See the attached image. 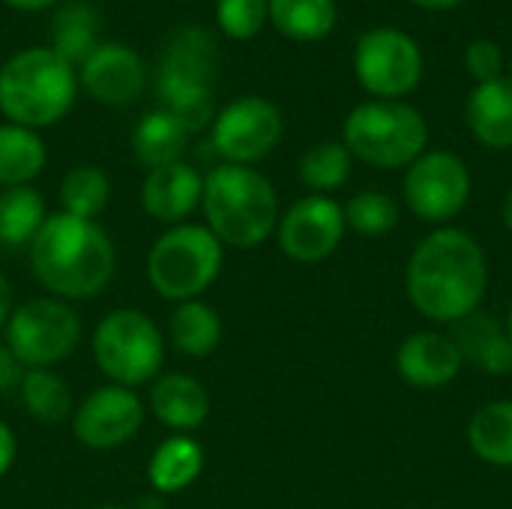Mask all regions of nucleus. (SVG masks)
I'll return each mask as SVG.
<instances>
[{
	"label": "nucleus",
	"instance_id": "obj_1",
	"mask_svg": "<svg viewBox=\"0 0 512 509\" xmlns=\"http://www.w3.org/2000/svg\"><path fill=\"white\" fill-rule=\"evenodd\" d=\"M405 288L420 315L435 324H456L477 312L486 297V252L471 234L459 228H438L411 252Z\"/></svg>",
	"mask_w": 512,
	"mask_h": 509
},
{
	"label": "nucleus",
	"instance_id": "obj_2",
	"mask_svg": "<svg viewBox=\"0 0 512 509\" xmlns=\"http://www.w3.org/2000/svg\"><path fill=\"white\" fill-rule=\"evenodd\" d=\"M114 243L90 219L51 213L30 243L36 279L57 300H87L114 276Z\"/></svg>",
	"mask_w": 512,
	"mask_h": 509
},
{
	"label": "nucleus",
	"instance_id": "obj_3",
	"mask_svg": "<svg viewBox=\"0 0 512 509\" xmlns=\"http://www.w3.org/2000/svg\"><path fill=\"white\" fill-rule=\"evenodd\" d=\"M201 207L216 240L234 249L261 246L279 225L276 189L252 165H216L204 177Z\"/></svg>",
	"mask_w": 512,
	"mask_h": 509
},
{
	"label": "nucleus",
	"instance_id": "obj_4",
	"mask_svg": "<svg viewBox=\"0 0 512 509\" xmlns=\"http://www.w3.org/2000/svg\"><path fill=\"white\" fill-rule=\"evenodd\" d=\"M78 96L75 66L48 45L12 54L0 66V111L24 129H45L72 111Z\"/></svg>",
	"mask_w": 512,
	"mask_h": 509
},
{
	"label": "nucleus",
	"instance_id": "obj_5",
	"mask_svg": "<svg viewBox=\"0 0 512 509\" xmlns=\"http://www.w3.org/2000/svg\"><path fill=\"white\" fill-rule=\"evenodd\" d=\"M345 147L372 168H408L426 153L429 123L402 99H372L345 117Z\"/></svg>",
	"mask_w": 512,
	"mask_h": 509
},
{
	"label": "nucleus",
	"instance_id": "obj_6",
	"mask_svg": "<svg viewBox=\"0 0 512 509\" xmlns=\"http://www.w3.org/2000/svg\"><path fill=\"white\" fill-rule=\"evenodd\" d=\"M213 72H216V45L207 30L186 27L180 30L162 57L159 69V99L189 132H201L213 123Z\"/></svg>",
	"mask_w": 512,
	"mask_h": 509
},
{
	"label": "nucleus",
	"instance_id": "obj_7",
	"mask_svg": "<svg viewBox=\"0 0 512 509\" xmlns=\"http://www.w3.org/2000/svg\"><path fill=\"white\" fill-rule=\"evenodd\" d=\"M222 273V243L207 225H171L150 249L147 276L165 300H198Z\"/></svg>",
	"mask_w": 512,
	"mask_h": 509
},
{
	"label": "nucleus",
	"instance_id": "obj_8",
	"mask_svg": "<svg viewBox=\"0 0 512 509\" xmlns=\"http://www.w3.org/2000/svg\"><path fill=\"white\" fill-rule=\"evenodd\" d=\"M99 369L120 387H141L162 372L165 339L159 327L138 309L108 312L93 333Z\"/></svg>",
	"mask_w": 512,
	"mask_h": 509
},
{
	"label": "nucleus",
	"instance_id": "obj_9",
	"mask_svg": "<svg viewBox=\"0 0 512 509\" xmlns=\"http://www.w3.org/2000/svg\"><path fill=\"white\" fill-rule=\"evenodd\" d=\"M81 339V321L57 297L21 303L6 321V345L27 369H51L63 363Z\"/></svg>",
	"mask_w": 512,
	"mask_h": 509
},
{
	"label": "nucleus",
	"instance_id": "obj_10",
	"mask_svg": "<svg viewBox=\"0 0 512 509\" xmlns=\"http://www.w3.org/2000/svg\"><path fill=\"white\" fill-rule=\"evenodd\" d=\"M354 75L375 99H402L423 78L420 45L396 27H375L357 39Z\"/></svg>",
	"mask_w": 512,
	"mask_h": 509
},
{
	"label": "nucleus",
	"instance_id": "obj_11",
	"mask_svg": "<svg viewBox=\"0 0 512 509\" xmlns=\"http://www.w3.org/2000/svg\"><path fill=\"white\" fill-rule=\"evenodd\" d=\"M402 192L417 219L444 225L465 210L471 198V171L450 150H426L408 165Z\"/></svg>",
	"mask_w": 512,
	"mask_h": 509
},
{
	"label": "nucleus",
	"instance_id": "obj_12",
	"mask_svg": "<svg viewBox=\"0 0 512 509\" xmlns=\"http://www.w3.org/2000/svg\"><path fill=\"white\" fill-rule=\"evenodd\" d=\"M282 111L264 96H240L213 117V147L228 165H255L282 138Z\"/></svg>",
	"mask_w": 512,
	"mask_h": 509
},
{
	"label": "nucleus",
	"instance_id": "obj_13",
	"mask_svg": "<svg viewBox=\"0 0 512 509\" xmlns=\"http://www.w3.org/2000/svg\"><path fill=\"white\" fill-rule=\"evenodd\" d=\"M345 210L330 195H306L279 216L276 234L288 258L300 264H318L330 258L345 237Z\"/></svg>",
	"mask_w": 512,
	"mask_h": 509
},
{
	"label": "nucleus",
	"instance_id": "obj_14",
	"mask_svg": "<svg viewBox=\"0 0 512 509\" xmlns=\"http://www.w3.org/2000/svg\"><path fill=\"white\" fill-rule=\"evenodd\" d=\"M144 423V405L135 390L108 384L93 390L75 411V438L90 450H114L129 444Z\"/></svg>",
	"mask_w": 512,
	"mask_h": 509
},
{
	"label": "nucleus",
	"instance_id": "obj_15",
	"mask_svg": "<svg viewBox=\"0 0 512 509\" xmlns=\"http://www.w3.org/2000/svg\"><path fill=\"white\" fill-rule=\"evenodd\" d=\"M147 81L138 51L120 42H99L78 66V84L102 105H129L141 96Z\"/></svg>",
	"mask_w": 512,
	"mask_h": 509
},
{
	"label": "nucleus",
	"instance_id": "obj_16",
	"mask_svg": "<svg viewBox=\"0 0 512 509\" xmlns=\"http://www.w3.org/2000/svg\"><path fill=\"white\" fill-rule=\"evenodd\" d=\"M465 360L456 342L438 330L411 333L396 351V369L405 384L417 390H441L453 384L462 372Z\"/></svg>",
	"mask_w": 512,
	"mask_h": 509
},
{
	"label": "nucleus",
	"instance_id": "obj_17",
	"mask_svg": "<svg viewBox=\"0 0 512 509\" xmlns=\"http://www.w3.org/2000/svg\"><path fill=\"white\" fill-rule=\"evenodd\" d=\"M201 195L204 177L183 159L153 168L141 183V207L162 225H183V219L201 207Z\"/></svg>",
	"mask_w": 512,
	"mask_h": 509
},
{
	"label": "nucleus",
	"instance_id": "obj_18",
	"mask_svg": "<svg viewBox=\"0 0 512 509\" xmlns=\"http://www.w3.org/2000/svg\"><path fill=\"white\" fill-rule=\"evenodd\" d=\"M450 339L456 342L465 363L486 375H510L512 372V342L504 324H498L486 312H471L468 318L453 324Z\"/></svg>",
	"mask_w": 512,
	"mask_h": 509
},
{
	"label": "nucleus",
	"instance_id": "obj_19",
	"mask_svg": "<svg viewBox=\"0 0 512 509\" xmlns=\"http://www.w3.org/2000/svg\"><path fill=\"white\" fill-rule=\"evenodd\" d=\"M150 411L156 420L174 432H192L198 429L210 414V396L204 384L192 375H162L150 390Z\"/></svg>",
	"mask_w": 512,
	"mask_h": 509
},
{
	"label": "nucleus",
	"instance_id": "obj_20",
	"mask_svg": "<svg viewBox=\"0 0 512 509\" xmlns=\"http://www.w3.org/2000/svg\"><path fill=\"white\" fill-rule=\"evenodd\" d=\"M468 126L489 150L512 147V78H492L474 87L468 99Z\"/></svg>",
	"mask_w": 512,
	"mask_h": 509
},
{
	"label": "nucleus",
	"instance_id": "obj_21",
	"mask_svg": "<svg viewBox=\"0 0 512 509\" xmlns=\"http://www.w3.org/2000/svg\"><path fill=\"white\" fill-rule=\"evenodd\" d=\"M204 471V450L189 435H174L156 447L147 465V480L156 495H177L189 489Z\"/></svg>",
	"mask_w": 512,
	"mask_h": 509
},
{
	"label": "nucleus",
	"instance_id": "obj_22",
	"mask_svg": "<svg viewBox=\"0 0 512 509\" xmlns=\"http://www.w3.org/2000/svg\"><path fill=\"white\" fill-rule=\"evenodd\" d=\"M189 129L165 108H156L150 114H144L132 132V153L141 165L162 168L171 162H180L189 144Z\"/></svg>",
	"mask_w": 512,
	"mask_h": 509
},
{
	"label": "nucleus",
	"instance_id": "obj_23",
	"mask_svg": "<svg viewBox=\"0 0 512 509\" xmlns=\"http://www.w3.org/2000/svg\"><path fill=\"white\" fill-rule=\"evenodd\" d=\"M96 36H99V15L84 0L63 3L48 24V39H51L48 48L57 51L72 66H81L90 57V51L99 45Z\"/></svg>",
	"mask_w": 512,
	"mask_h": 509
},
{
	"label": "nucleus",
	"instance_id": "obj_24",
	"mask_svg": "<svg viewBox=\"0 0 512 509\" xmlns=\"http://www.w3.org/2000/svg\"><path fill=\"white\" fill-rule=\"evenodd\" d=\"M48 150L33 129L3 123L0 126V186H27L45 168Z\"/></svg>",
	"mask_w": 512,
	"mask_h": 509
},
{
	"label": "nucleus",
	"instance_id": "obj_25",
	"mask_svg": "<svg viewBox=\"0 0 512 509\" xmlns=\"http://www.w3.org/2000/svg\"><path fill=\"white\" fill-rule=\"evenodd\" d=\"M273 27L294 42H318L336 27V0H267Z\"/></svg>",
	"mask_w": 512,
	"mask_h": 509
},
{
	"label": "nucleus",
	"instance_id": "obj_26",
	"mask_svg": "<svg viewBox=\"0 0 512 509\" xmlns=\"http://www.w3.org/2000/svg\"><path fill=\"white\" fill-rule=\"evenodd\" d=\"M468 444L486 465L512 468V402H489L468 423Z\"/></svg>",
	"mask_w": 512,
	"mask_h": 509
},
{
	"label": "nucleus",
	"instance_id": "obj_27",
	"mask_svg": "<svg viewBox=\"0 0 512 509\" xmlns=\"http://www.w3.org/2000/svg\"><path fill=\"white\" fill-rule=\"evenodd\" d=\"M171 342L186 357H207L222 342V318L201 300H186L171 315Z\"/></svg>",
	"mask_w": 512,
	"mask_h": 509
},
{
	"label": "nucleus",
	"instance_id": "obj_28",
	"mask_svg": "<svg viewBox=\"0 0 512 509\" xmlns=\"http://www.w3.org/2000/svg\"><path fill=\"white\" fill-rule=\"evenodd\" d=\"M45 219V201L33 186H12L0 192V243L12 249L30 246Z\"/></svg>",
	"mask_w": 512,
	"mask_h": 509
},
{
	"label": "nucleus",
	"instance_id": "obj_29",
	"mask_svg": "<svg viewBox=\"0 0 512 509\" xmlns=\"http://www.w3.org/2000/svg\"><path fill=\"white\" fill-rule=\"evenodd\" d=\"M21 399L27 414L48 426L63 423L72 414V393L51 369H27L21 378Z\"/></svg>",
	"mask_w": 512,
	"mask_h": 509
},
{
	"label": "nucleus",
	"instance_id": "obj_30",
	"mask_svg": "<svg viewBox=\"0 0 512 509\" xmlns=\"http://www.w3.org/2000/svg\"><path fill=\"white\" fill-rule=\"evenodd\" d=\"M111 198V183L108 174L96 165H78L72 171H66V177L60 180V204L63 213L78 216V219H96Z\"/></svg>",
	"mask_w": 512,
	"mask_h": 509
},
{
	"label": "nucleus",
	"instance_id": "obj_31",
	"mask_svg": "<svg viewBox=\"0 0 512 509\" xmlns=\"http://www.w3.org/2000/svg\"><path fill=\"white\" fill-rule=\"evenodd\" d=\"M351 153L345 144L339 141H321L315 147H309L300 159V180L306 189H312L315 195H327L336 192L348 183L351 177Z\"/></svg>",
	"mask_w": 512,
	"mask_h": 509
},
{
	"label": "nucleus",
	"instance_id": "obj_32",
	"mask_svg": "<svg viewBox=\"0 0 512 509\" xmlns=\"http://www.w3.org/2000/svg\"><path fill=\"white\" fill-rule=\"evenodd\" d=\"M345 225L363 237H384L399 225V207L387 192L366 189L357 192L345 207Z\"/></svg>",
	"mask_w": 512,
	"mask_h": 509
},
{
	"label": "nucleus",
	"instance_id": "obj_33",
	"mask_svg": "<svg viewBox=\"0 0 512 509\" xmlns=\"http://www.w3.org/2000/svg\"><path fill=\"white\" fill-rule=\"evenodd\" d=\"M267 21H270L267 0H219L216 3V24L228 39H237V42L255 39Z\"/></svg>",
	"mask_w": 512,
	"mask_h": 509
},
{
	"label": "nucleus",
	"instance_id": "obj_34",
	"mask_svg": "<svg viewBox=\"0 0 512 509\" xmlns=\"http://www.w3.org/2000/svg\"><path fill=\"white\" fill-rule=\"evenodd\" d=\"M465 69L483 84V81H492V78H501V69H504V54L498 48V42L492 39H474L468 48H465Z\"/></svg>",
	"mask_w": 512,
	"mask_h": 509
},
{
	"label": "nucleus",
	"instance_id": "obj_35",
	"mask_svg": "<svg viewBox=\"0 0 512 509\" xmlns=\"http://www.w3.org/2000/svg\"><path fill=\"white\" fill-rule=\"evenodd\" d=\"M21 381V363L9 351V345H0V393L15 387Z\"/></svg>",
	"mask_w": 512,
	"mask_h": 509
},
{
	"label": "nucleus",
	"instance_id": "obj_36",
	"mask_svg": "<svg viewBox=\"0 0 512 509\" xmlns=\"http://www.w3.org/2000/svg\"><path fill=\"white\" fill-rule=\"evenodd\" d=\"M15 453H18V444H15V435L6 423H0V477L12 468L15 462Z\"/></svg>",
	"mask_w": 512,
	"mask_h": 509
},
{
	"label": "nucleus",
	"instance_id": "obj_37",
	"mask_svg": "<svg viewBox=\"0 0 512 509\" xmlns=\"http://www.w3.org/2000/svg\"><path fill=\"white\" fill-rule=\"evenodd\" d=\"M3 3L9 9H18V12H42V9H51L60 0H3Z\"/></svg>",
	"mask_w": 512,
	"mask_h": 509
},
{
	"label": "nucleus",
	"instance_id": "obj_38",
	"mask_svg": "<svg viewBox=\"0 0 512 509\" xmlns=\"http://www.w3.org/2000/svg\"><path fill=\"white\" fill-rule=\"evenodd\" d=\"M9 315H12V288H9V282L0 276V327H6Z\"/></svg>",
	"mask_w": 512,
	"mask_h": 509
},
{
	"label": "nucleus",
	"instance_id": "obj_39",
	"mask_svg": "<svg viewBox=\"0 0 512 509\" xmlns=\"http://www.w3.org/2000/svg\"><path fill=\"white\" fill-rule=\"evenodd\" d=\"M411 3L420 6V9H450V6H456L462 0H411Z\"/></svg>",
	"mask_w": 512,
	"mask_h": 509
},
{
	"label": "nucleus",
	"instance_id": "obj_40",
	"mask_svg": "<svg viewBox=\"0 0 512 509\" xmlns=\"http://www.w3.org/2000/svg\"><path fill=\"white\" fill-rule=\"evenodd\" d=\"M504 225H507V231L512 234V189L507 192V198H504Z\"/></svg>",
	"mask_w": 512,
	"mask_h": 509
},
{
	"label": "nucleus",
	"instance_id": "obj_41",
	"mask_svg": "<svg viewBox=\"0 0 512 509\" xmlns=\"http://www.w3.org/2000/svg\"><path fill=\"white\" fill-rule=\"evenodd\" d=\"M138 509H165L162 507V501H159V495H150V498H144Z\"/></svg>",
	"mask_w": 512,
	"mask_h": 509
},
{
	"label": "nucleus",
	"instance_id": "obj_42",
	"mask_svg": "<svg viewBox=\"0 0 512 509\" xmlns=\"http://www.w3.org/2000/svg\"><path fill=\"white\" fill-rule=\"evenodd\" d=\"M504 327H507V333H510V342H512V303H510V312H507V321H504Z\"/></svg>",
	"mask_w": 512,
	"mask_h": 509
},
{
	"label": "nucleus",
	"instance_id": "obj_43",
	"mask_svg": "<svg viewBox=\"0 0 512 509\" xmlns=\"http://www.w3.org/2000/svg\"><path fill=\"white\" fill-rule=\"evenodd\" d=\"M99 509H123V507H99Z\"/></svg>",
	"mask_w": 512,
	"mask_h": 509
},
{
	"label": "nucleus",
	"instance_id": "obj_44",
	"mask_svg": "<svg viewBox=\"0 0 512 509\" xmlns=\"http://www.w3.org/2000/svg\"><path fill=\"white\" fill-rule=\"evenodd\" d=\"M510 78H512V57H510Z\"/></svg>",
	"mask_w": 512,
	"mask_h": 509
}]
</instances>
